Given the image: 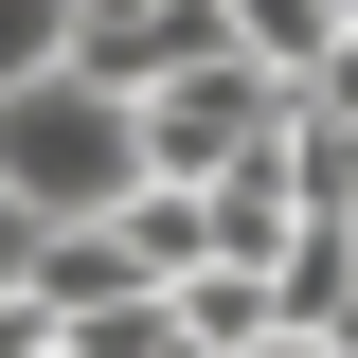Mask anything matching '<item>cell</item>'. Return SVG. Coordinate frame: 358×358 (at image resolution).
<instances>
[{
  "mask_svg": "<svg viewBox=\"0 0 358 358\" xmlns=\"http://www.w3.org/2000/svg\"><path fill=\"white\" fill-rule=\"evenodd\" d=\"M18 251H36V215H18V197H0V287H18Z\"/></svg>",
  "mask_w": 358,
  "mask_h": 358,
  "instance_id": "cell-8",
  "label": "cell"
},
{
  "mask_svg": "<svg viewBox=\"0 0 358 358\" xmlns=\"http://www.w3.org/2000/svg\"><path fill=\"white\" fill-rule=\"evenodd\" d=\"M143 179V108L108 72H72V54H54V72H18L0 90V197H18V215H108V197H126Z\"/></svg>",
  "mask_w": 358,
  "mask_h": 358,
  "instance_id": "cell-1",
  "label": "cell"
},
{
  "mask_svg": "<svg viewBox=\"0 0 358 358\" xmlns=\"http://www.w3.org/2000/svg\"><path fill=\"white\" fill-rule=\"evenodd\" d=\"M341 18H358V0H215V36L251 54V72H287V90L341 54Z\"/></svg>",
  "mask_w": 358,
  "mask_h": 358,
  "instance_id": "cell-4",
  "label": "cell"
},
{
  "mask_svg": "<svg viewBox=\"0 0 358 358\" xmlns=\"http://www.w3.org/2000/svg\"><path fill=\"white\" fill-rule=\"evenodd\" d=\"M179 54H215V0H72V72L143 90V72H179Z\"/></svg>",
  "mask_w": 358,
  "mask_h": 358,
  "instance_id": "cell-3",
  "label": "cell"
},
{
  "mask_svg": "<svg viewBox=\"0 0 358 358\" xmlns=\"http://www.w3.org/2000/svg\"><path fill=\"white\" fill-rule=\"evenodd\" d=\"M233 358H341V341H322V322H251Z\"/></svg>",
  "mask_w": 358,
  "mask_h": 358,
  "instance_id": "cell-7",
  "label": "cell"
},
{
  "mask_svg": "<svg viewBox=\"0 0 358 358\" xmlns=\"http://www.w3.org/2000/svg\"><path fill=\"white\" fill-rule=\"evenodd\" d=\"M36 358H72V341H36Z\"/></svg>",
  "mask_w": 358,
  "mask_h": 358,
  "instance_id": "cell-9",
  "label": "cell"
},
{
  "mask_svg": "<svg viewBox=\"0 0 358 358\" xmlns=\"http://www.w3.org/2000/svg\"><path fill=\"white\" fill-rule=\"evenodd\" d=\"M143 108V179H233V162H268L287 143V72H251V54H179V72H143L126 90Z\"/></svg>",
  "mask_w": 358,
  "mask_h": 358,
  "instance_id": "cell-2",
  "label": "cell"
},
{
  "mask_svg": "<svg viewBox=\"0 0 358 358\" xmlns=\"http://www.w3.org/2000/svg\"><path fill=\"white\" fill-rule=\"evenodd\" d=\"M54 54H72V0H0V90L54 72Z\"/></svg>",
  "mask_w": 358,
  "mask_h": 358,
  "instance_id": "cell-6",
  "label": "cell"
},
{
  "mask_svg": "<svg viewBox=\"0 0 358 358\" xmlns=\"http://www.w3.org/2000/svg\"><path fill=\"white\" fill-rule=\"evenodd\" d=\"M54 341H72V358H179V305H162V287H108V305H72Z\"/></svg>",
  "mask_w": 358,
  "mask_h": 358,
  "instance_id": "cell-5",
  "label": "cell"
}]
</instances>
